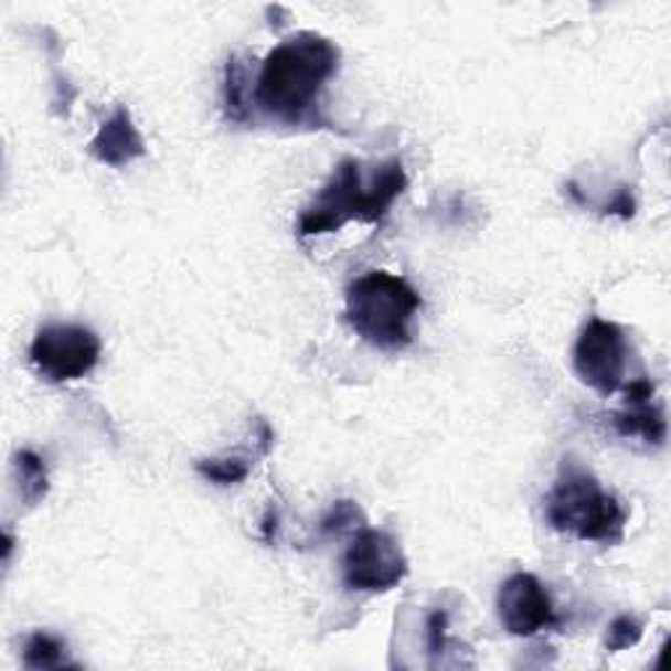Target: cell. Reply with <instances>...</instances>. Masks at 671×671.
I'll use <instances>...</instances> for the list:
<instances>
[{"label": "cell", "mask_w": 671, "mask_h": 671, "mask_svg": "<svg viewBox=\"0 0 671 671\" xmlns=\"http://www.w3.org/2000/svg\"><path fill=\"white\" fill-rule=\"evenodd\" d=\"M404 189H407V173L398 158L383 160L377 166L344 158L318 198L299 215V236L339 231L349 221H383Z\"/></svg>", "instance_id": "cell-2"}, {"label": "cell", "mask_w": 671, "mask_h": 671, "mask_svg": "<svg viewBox=\"0 0 671 671\" xmlns=\"http://www.w3.org/2000/svg\"><path fill=\"white\" fill-rule=\"evenodd\" d=\"M606 213L608 215H619V219H632V215H635V198H632V192H629L627 187H621L619 192H617V198H614L606 205Z\"/></svg>", "instance_id": "cell-18"}, {"label": "cell", "mask_w": 671, "mask_h": 671, "mask_svg": "<svg viewBox=\"0 0 671 671\" xmlns=\"http://www.w3.org/2000/svg\"><path fill=\"white\" fill-rule=\"evenodd\" d=\"M244 82H247V74H244V66L239 63L236 55H231L226 63V118L228 121H244L247 118V105H244Z\"/></svg>", "instance_id": "cell-14"}, {"label": "cell", "mask_w": 671, "mask_h": 671, "mask_svg": "<svg viewBox=\"0 0 671 671\" xmlns=\"http://www.w3.org/2000/svg\"><path fill=\"white\" fill-rule=\"evenodd\" d=\"M100 339L93 328L76 323L42 326L30 347V360L42 381L63 383L93 373L100 360Z\"/></svg>", "instance_id": "cell-5"}, {"label": "cell", "mask_w": 671, "mask_h": 671, "mask_svg": "<svg viewBox=\"0 0 671 671\" xmlns=\"http://www.w3.org/2000/svg\"><path fill=\"white\" fill-rule=\"evenodd\" d=\"M419 307V294L386 270H370L347 289L349 326L383 352H402L412 344L409 326Z\"/></svg>", "instance_id": "cell-4"}, {"label": "cell", "mask_w": 671, "mask_h": 671, "mask_svg": "<svg viewBox=\"0 0 671 671\" xmlns=\"http://www.w3.org/2000/svg\"><path fill=\"white\" fill-rule=\"evenodd\" d=\"M13 470H17L19 478V493L24 503H38L40 499H45L47 493V472L45 465H42V459L38 454L24 449L17 454V459H13Z\"/></svg>", "instance_id": "cell-11"}, {"label": "cell", "mask_w": 671, "mask_h": 671, "mask_svg": "<svg viewBox=\"0 0 671 671\" xmlns=\"http://www.w3.org/2000/svg\"><path fill=\"white\" fill-rule=\"evenodd\" d=\"M425 627H428L430 659H438V656L446 650V627H449V617H446V611H433Z\"/></svg>", "instance_id": "cell-17"}, {"label": "cell", "mask_w": 671, "mask_h": 671, "mask_svg": "<svg viewBox=\"0 0 671 671\" xmlns=\"http://www.w3.org/2000/svg\"><path fill=\"white\" fill-rule=\"evenodd\" d=\"M642 621L629 617V614H621L608 625L606 632V650H611V653H619V650L635 648L642 640Z\"/></svg>", "instance_id": "cell-15"}, {"label": "cell", "mask_w": 671, "mask_h": 671, "mask_svg": "<svg viewBox=\"0 0 671 671\" xmlns=\"http://www.w3.org/2000/svg\"><path fill=\"white\" fill-rule=\"evenodd\" d=\"M611 425L621 438L640 436L646 444L653 446H661L667 440V419H663L659 407H650V402L629 404V409L611 415Z\"/></svg>", "instance_id": "cell-10"}, {"label": "cell", "mask_w": 671, "mask_h": 671, "mask_svg": "<svg viewBox=\"0 0 671 671\" xmlns=\"http://www.w3.org/2000/svg\"><path fill=\"white\" fill-rule=\"evenodd\" d=\"M89 152H93L95 160H100L105 166H129L131 160L145 156V142L139 129L131 121V114L124 108H116V114L103 121L100 129L93 142H89Z\"/></svg>", "instance_id": "cell-9"}, {"label": "cell", "mask_w": 671, "mask_h": 671, "mask_svg": "<svg viewBox=\"0 0 671 671\" xmlns=\"http://www.w3.org/2000/svg\"><path fill=\"white\" fill-rule=\"evenodd\" d=\"M499 619L503 629L516 638H533L541 629L558 625L548 590L530 572H516L501 585Z\"/></svg>", "instance_id": "cell-8"}, {"label": "cell", "mask_w": 671, "mask_h": 671, "mask_svg": "<svg viewBox=\"0 0 671 671\" xmlns=\"http://www.w3.org/2000/svg\"><path fill=\"white\" fill-rule=\"evenodd\" d=\"M653 396V383L648 377H638L627 386V404H648Z\"/></svg>", "instance_id": "cell-19"}, {"label": "cell", "mask_w": 671, "mask_h": 671, "mask_svg": "<svg viewBox=\"0 0 671 671\" xmlns=\"http://www.w3.org/2000/svg\"><path fill=\"white\" fill-rule=\"evenodd\" d=\"M354 522H365V516H362V509L356 507L354 501H336L331 507V512L323 516V522H320V530H323L326 535H339L344 533L347 528H352Z\"/></svg>", "instance_id": "cell-16"}, {"label": "cell", "mask_w": 671, "mask_h": 671, "mask_svg": "<svg viewBox=\"0 0 671 671\" xmlns=\"http://www.w3.org/2000/svg\"><path fill=\"white\" fill-rule=\"evenodd\" d=\"M339 47L323 34H291L263 61L255 87L257 105L284 124L305 121L318 105L326 82L339 68Z\"/></svg>", "instance_id": "cell-1"}, {"label": "cell", "mask_w": 671, "mask_h": 671, "mask_svg": "<svg viewBox=\"0 0 671 671\" xmlns=\"http://www.w3.org/2000/svg\"><path fill=\"white\" fill-rule=\"evenodd\" d=\"M202 478L215 486H236L249 475V461L244 457H223V459H200L194 465Z\"/></svg>", "instance_id": "cell-13"}, {"label": "cell", "mask_w": 671, "mask_h": 671, "mask_svg": "<svg viewBox=\"0 0 671 671\" xmlns=\"http://www.w3.org/2000/svg\"><path fill=\"white\" fill-rule=\"evenodd\" d=\"M575 370L598 394H617L627 373L625 331L611 320L593 318L575 344Z\"/></svg>", "instance_id": "cell-7"}, {"label": "cell", "mask_w": 671, "mask_h": 671, "mask_svg": "<svg viewBox=\"0 0 671 671\" xmlns=\"http://www.w3.org/2000/svg\"><path fill=\"white\" fill-rule=\"evenodd\" d=\"M545 520L558 533L577 541L619 543L625 535L627 512L617 496L606 493L585 467L564 459L558 478L545 496Z\"/></svg>", "instance_id": "cell-3"}, {"label": "cell", "mask_w": 671, "mask_h": 671, "mask_svg": "<svg viewBox=\"0 0 671 671\" xmlns=\"http://www.w3.org/2000/svg\"><path fill=\"white\" fill-rule=\"evenodd\" d=\"M407 575V556L386 530L362 528L344 554V583L349 590L386 593Z\"/></svg>", "instance_id": "cell-6"}, {"label": "cell", "mask_w": 671, "mask_h": 671, "mask_svg": "<svg viewBox=\"0 0 671 671\" xmlns=\"http://www.w3.org/2000/svg\"><path fill=\"white\" fill-rule=\"evenodd\" d=\"M263 537L265 543H276L278 537V512L273 507H268V512L263 516Z\"/></svg>", "instance_id": "cell-20"}, {"label": "cell", "mask_w": 671, "mask_h": 671, "mask_svg": "<svg viewBox=\"0 0 671 671\" xmlns=\"http://www.w3.org/2000/svg\"><path fill=\"white\" fill-rule=\"evenodd\" d=\"M66 642L47 632H34L24 646L26 669H58L66 667Z\"/></svg>", "instance_id": "cell-12"}]
</instances>
